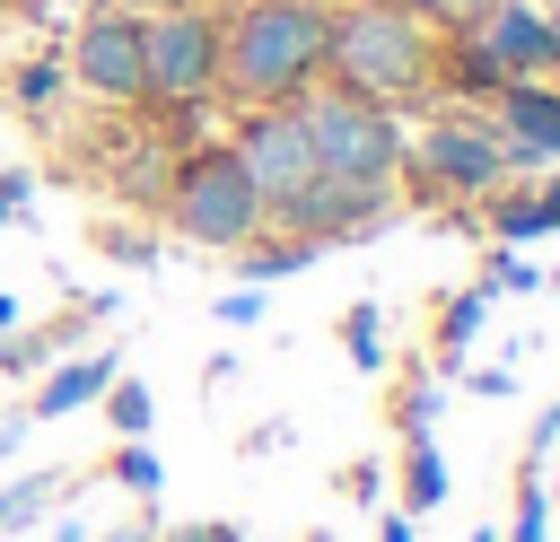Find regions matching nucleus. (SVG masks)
I'll return each instance as SVG.
<instances>
[{
    "label": "nucleus",
    "instance_id": "nucleus-1",
    "mask_svg": "<svg viewBox=\"0 0 560 542\" xmlns=\"http://www.w3.org/2000/svg\"><path fill=\"white\" fill-rule=\"evenodd\" d=\"M324 79L359 87L376 105H429L438 96V35L394 0H341V9H324Z\"/></svg>",
    "mask_w": 560,
    "mask_h": 542
},
{
    "label": "nucleus",
    "instance_id": "nucleus-2",
    "mask_svg": "<svg viewBox=\"0 0 560 542\" xmlns=\"http://www.w3.org/2000/svg\"><path fill=\"white\" fill-rule=\"evenodd\" d=\"M219 87L236 105H298L324 87V9L315 0H245L219 26Z\"/></svg>",
    "mask_w": 560,
    "mask_h": 542
},
{
    "label": "nucleus",
    "instance_id": "nucleus-3",
    "mask_svg": "<svg viewBox=\"0 0 560 542\" xmlns=\"http://www.w3.org/2000/svg\"><path fill=\"white\" fill-rule=\"evenodd\" d=\"M298 122L315 140V166L332 184H359V192H402V122L394 105L359 96V87H306L298 96Z\"/></svg>",
    "mask_w": 560,
    "mask_h": 542
},
{
    "label": "nucleus",
    "instance_id": "nucleus-4",
    "mask_svg": "<svg viewBox=\"0 0 560 542\" xmlns=\"http://www.w3.org/2000/svg\"><path fill=\"white\" fill-rule=\"evenodd\" d=\"M508 184V149L490 131V114H472L464 96L420 122V140H402V192L411 201H481Z\"/></svg>",
    "mask_w": 560,
    "mask_h": 542
},
{
    "label": "nucleus",
    "instance_id": "nucleus-5",
    "mask_svg": "<svg viewBox=\"0 0 560 542\" xmlns=\"http://www.w3.org/2000/svg\"><path fill=\"white\" fill-rule=\"evenodd\" d=\"M236 166H245V184L262 192V227H280V236H298V219H306V201H315V184H324V166H315V140H306V122H298V105H245V122H236Z\"/></svg>",
    "mask_w": 560,
    "mask_h": 542
},
{
    "label": "nucleus",
    "instance_id": "nucleus-6",
    "mask_svg": "<svg viewBox=\"0 0 560 542\" xmlns=\"http://www.w3.org/2000/svg\"><path fill=\"white\" fill-rule=\"evenodd\" d=\"M166 219H175V236H184V245L236 254V245H254V236H262V192L245 184L236 149H228V140H210V149H192V157L175 166V184H166Z\"/></svg>",
    "mask_w": 560,
    "mask_h": 542
},
{
    "label": "nucleus",
    "instance_id": "nucleus-7",
    "mask_svg": "<svg viewBox=\"0 0 560 542\" xmlns=\"http://www.w3.org/2000/svg\"><path fill=\"white\" fill-rule=\"evenodd\" d=\"M201 96H219V17L149 9L140 17V105H201Z\"/></svg>",
    "mask_w": 560,
    "mask_h": 542
},
{
    "label": "nucleus",
    "instance_id": "nucleus-8",
    "mask_svg": "<svg viewBox=\"0 0 560 542\" xmlns=\"http://www.w3.org/2000/svg\"><path fill=\"white\" fill-rule=\"evenodd\" d=\"M140 17L149 9H88L79 35L61 44V70L96 96V105H140Z\"/></svg>",
    "mask_w": 560,
    "mask_h": 542
},
{
    "label": "nucleus",
    "instance_id": "nucleus-9",
    "mask_svg": "<svg viewBox=\"0 0 560 542\" xmlns=\"http://www.w3.org/2000/svg\"><path fill=\"white\" fill-rule=\"evenodd\" d=\"M464 35L481 44V61L499 79H560V35H551V17L534 0H490Z\"/></svg>",
    "mask_w": 560,
    "mask_h": 542
},
{
    "label": "nucleus",
    "instance_id": "nucleus-10",
    "mask_svg": "<svg viewBox=\"0 0 560 542\" xmlns=\"http://www.w3.org/2000/svg\"><path fill=\"white\" fill-rule=\"evenodd\" d=\"M490 131L508 149V175H542L560 157V79H508L490 96Z\"/></svg>",
    "mask_w": 560,
    "mask_h": 542
},
{
    "label": "nucleus",
    "instance_id": "nucleus-11",
    "mask_svg": "<svg viewBox=\"0 0 560 542\" xmlns=\"http://www.w3.org/2000/svg\"><path fill=\"white\" fill-rule=\"evenodd\" d=\"M114 376H122V350H70V358H52V367L35 376L26 420H70V411H88Z\"/></svg>",
    "mask_w": 560,
    "mask_h": 542
},
{
    "label": "nucleus",
    "instance_id": "nucleus-12",
    "mask_svg": "<svg viewBox=\"0 0 560 542\" xmlns=\"http://www.w3.org/2000/svg\"><path fill=\"white\" fill-rule=\"evenodd\" d=\"M481 210H490V236H499V245L560 236V227H551V210H542V192H516V184H499V192H481Z\"/></svg>",
    "mask_w": 560,
    "mask_h": 542
},
{
    "label": "nucleus",
    "instance_id": "nucleus-13",
    "mask_svg": "<svg viewBox=\"0 0 560 542\" xmlns=\"http://www.w3.org/2000/svg\"><path fill=\"white\" fill-rule=\"evenodd\" d=\"M315 254H324L315 236H280V227H271V236L236 245V271H245V288H262V280H289V271H306Z\"/></svg>",
    "mask_w": 560,
    "mask_h": 542
},
{
    "label": "nucleus",
    "instance_id": "nucleus-14",
    "mask_svg": "<svg viewBox=\"0 0 560 542\" xmlns=\"http://www.w3.org/2000/svg\"><path fill=\"white\" fill-rule=\"evenodd\" d=\"M446 507V455L429 437H402V516H438Z\"/></svg>",
    "mask_w": 560,
    "mask_h": 542
},
{
    "label": "nucleus",
    "instance_id": "nucleus-15",
    "mask_svg": "<svg viewBox=\"0 0 560 542\" xmlns=\"http://www.w3.org/2000/svg\"><path fill=\"white\" fill-rule=\"evenodd\" d=\"M481 315H490V280H472V288H455V297H446V315H438V367H464V350H472Z\"/></svg>",
    "mask_w": 560,
    "mask_h": 542
},
{
    "label": "nucleus",
    "instance_id": "nucleus-16",
    "mask_svg": "<svg viewBox=\"0 0 560 542\" xmlns=\"http://www.w3.org/2000/svg\"><path fill=\"white\" fill-rule=\"evenodd\" d=\"M61 490H70V472H52V463H44V472H18V481L0 490V542H9V533H26Z\"/></svg>",
    "mask_w": 560,
    "mask_h": 542
},
{
    "label": "nucleus",
    "instance_id": "nucleus-17",
    "mask_svg": "<svg viewBox=\"0 0 560 542\" xmlns=\"http://www.w3.org/2000/svg\"><path fill=\"white\" fill-rule=\"evenodd\" d=\"M61 87H70L61 52H35V61H18V79H9V96H18L26 114H52V105H61Z\"/></svg>",
    "mask_w": 560,
    "mask_h": 542
},
{
    "label": "nucleus",
    "instance_id": "nucleus-18",
    "mask_svg": "<svg viewBox=\"0 0 560 542\" xmlns=\"http://www.w3.org/2000/svg\"><path fill=\"white\" fill-rule=\"evenodd\" d=\"M105 481H122V490H131V498H140V507H149V498H158V481H166V472H158V455H149V437H122V446H114V455H105Z\"/></svg>",
    "mask_w": 560,
    "mask_h": 542
},
{
    "label": "nucleus",
    "instance_id": "nucleus-19",
    "mask_svg": "<svg viewBox=\"0 0 560 542\" xmlns=\"http://www.w3.org/2000/svg\"><path fill=\"white\" fill-rule=\"evenodd\" d=\"M52 358H61L52 323H35V332H26V323H18V332H0V376H44Z\"/></svg>",
    "mask_w": 560,
    "mask_h": 542
},
{
    "label": "nucleus",
    "instance_id": "nucleus-20",
    "mask_svg": "<svg viewBox=\"0 0 560 542\" xmlns=\"http://www.w3.org/2000/svg\"><path fill=\"white\" fill-rule=\"evenodd\" d=\"M96 402H105V420H114L122 437H149V420H158V402H149V385H140V376H114Z\"/></svg>",
    "mask_w": 560,
    "mask_h": 542
},
{
    "label": "nucleus",
    "instance_id": "nucleus-21",
    "mask_svg": "<svg viewBox=\"0 0 560 542\" xmlns=\"http://www.w3.org/2000/svg\"><path fill=\"white\" fill-rule=\"evenodd\" d=\"M499 542H551V490H542V472H516V525Z\"/></svg>",
    "mask_w": 560,
    "mask_h": 542
},
{
    "label": "nucleus",
    "instance_id": "nucleus-22",
    "mask_svg": "<svg viewBox=\"0 0 560 542\" xmlns=\"http://www.w3.org/2000/svg\"><path fill=\"white\" fill-rule=\"evenodd\" d=\"M341 350H350V367H385V315H376L368 297L341 315Z\"/></svg>",
    "mask_w": 560,
    "mask_h": 542
},
{
    "label": "nucleus",
    "instance_id": "nucleus-23",
    "mask_svg": "<svg viewBox=\"0 0 560 542\" xmlns=\"http://www.w3.org/2000/svg\"><path fill=\"white\" fill-rule=\"evenodd\" d=\"M394 9H411V17L429 26V35H464V26H472V17L490 9V0H394Z\"/></svg>",
    "mask_w": 560,
    "mask_h": 542
},
{
    "label": "nucleus",
    "instance_id": "nucleus-24",
    "mask_svg": "<svg viewBox=\"0 0 560 542\" xmlns=\"http://www.w3.org/2000/svg\"><path fill=\"white\" fill-rule=\"evenodd\" d=\"M438 402H446L438 385H411V393L394 402V428H402V437H429V420H438Z\"/></svg>",
    "mask_w": 560,
    "mask_h": 542
},
{
    "label": "nucleus",
    "instance_id": "nucleus-25",
    "mask_svg": "<svg viewBox=\"0 0 560 542\" xmlns=\"http://www.w3.org/2000/svg\"><path fill=\"white\" fill-rule=\"evenodd\" d=\"M560 446V402H542L534 411V428H525V455H516V472H542V455Z\"/></svg>",
    "mask_w": 560,
    "mask_h": 542
},
{
    "label": "nucleus",
    "instance_id": "nucleus-26",
    "mask_svg": "<svg viewBox=\"0 0 560 542\" xmlns=\"http://www.w3.org/2000/svg\"><path fill=\"white\" fill-rule=\"evenodd\" d=\"M26 210H35V175L26 166H0V227H18Z\"/></svg>",
    "mask_w": 560,
    "mask_h": 542
},
{
    "label": "nucleus",
    "instance_id": "nucleus-27",
    "mask_svg": "<svg viewBox=\"0 0 560 542\" xmlns=\"http://www.w3.org/2000/svg\"><path fill=\"white\" fill-rule=\"evenodd\" d=\"M464 393H481V402H508V393H516V367H508V358H490V367H464Z\"/></svg>",
    "mask_w": 560,
    "mask_h": 542
},
{
    "label": "nucleus",
    "instance_id": "nucleus-28",
    "mask_svg": "<svg viewBox=\"0 0 560 542\" xmlns=\"http://www.w3.org/2000/svg\"><path fill=\"white\" fill-rule=\"evenodd\" d=\"M490 288H542V271H534V262L508 245V254H490Z\"/></svg>",
    "mask_w": 560,
    "mask_h": 542
},
{
    "label": "nucleus",
    "instance_id": "nucleus-29",
    "mask_svg": "<svg viewBox=\"0 0 560 542\" xmlns=\"http://www.w3.org/2000/svg\"><path fill=\"white\" fill-rule=\"evenodd\" d=\"M376 490H385V472H376V463H350V472H341V498H359V507H376Z\"/></svg>",
    "mask_w": 560,
    "mask_h": 542
},
{
    "label": "nucleus",
    "instance_id": "nucleus-30",
    "mask_svg": "<svg viewBox=\"0 0 560 542\" xmlns=\"http://www.w3.org/2000/svg\"><path fill=\"white\" fill-rule=\"evenodd\" d=\"M254 315H262V288H228L219 297V323H254Z\"/></svg>",
    "mask_w": 560,
    "mask_h": 542
},
{
    "label": "nucleus",
    "instance_id": "nucleus-31",
    "mask_svg": "<svg viewBox=\"0 0 560 542\" xmlns=\"http://www.w3.org/2000/svg\"><path fill=\"white\" fill-rule=\"evenodd\" d=\"M149 542H236V525H166V533H149Z\"/></svg>",
    "mask_w": 560,
    "mask_h": 542
},
{
    "label": "nucleus",
    "instance_id": "nucleus-32",
    "mask_svg": "<svg viewBox=\"0 0 560 542\" xmlns=\"http://www.w3.org/2000/svg\"><path fill=\"white\" fill-rule=\"evenodd\" d=\"M26 428H35V420H26V402H18V411H0V463L26 446Z\"/></svg>",
    "mask_w": 560,
    "mask_h": 542
},
{
    "label": "nucleus",
    "instance_id": "nucleus-33",
    "mask_svg": "<svg viewBox=\"0 0 560 542\" xmlns=\"http://www.w3.org/2000/svg\"><path fill=\"white\" fill-rule=\"evenodd\" d=\"M271 446H289V420H262V428L245 437V455H271Z\"/></svg>",
    "mask_w": 560,
    "mask_h": 542
},
{
    "label": "nucleus",
    "instance_id": "nucleus-34",
    "mask_svg": "<svg viewBox=\"0 0 560 542\" xmlns=\"http://www.w3.org/2000/svg\"><path fill=\"white\" fill-rule=\"evenodd\" d=\"M376 542H420V533H411V516H385V525H376Z\"/></svg>",
    "mask_w": 560,
    "mask_h": 542
},
{
    "label": "nucleus",
    "instance_id": "nucleus-35",
    "mask_svg": "<svg viewBox=\"0 0 560 542\" xmlns=\"http://www.w3.org/2000/svg\"><path fill=\"white\" fill-rule=\"evenodd\" d=\"M542 192V210H551V227H560V157H551V184H534Z\"/></svg>",
    "mask_w": 560,
    "mask_h": 542
},
{
    "label": "nucleus",
    "instance_id": "nucleus-36",
    "mask_svg": "<svg viewBox=\"0 0 560 542\" xmlns=\"http://www.w3.org/2000/svg\"><path fill=\"white\" fill-rule=\"evenodd\" d=\"M149 533H158V525L140 516V525H114V533H96V542H149Z\"/></svg>",
    "mask_w": 560,
    "mask_h": 542
},
{
    "label": "nucleus",
    "instance_id": "nucleus-37",
    "mask_svg": "<svg viewBox=\"0 0 560 542\" xmlns=\"http://www.w3.org/2000/svg\"><path fill=\"white\" fill-rule=\"evenodd\" d=\"M0 332H18V297L9 288H0Z\"/></svg>",
    "mask_w": 560,
    "mask_h": 542
},
{
    "label": "nucleus",
    "instance_id": "nucleus-38",
    "mask_svg": "<svg viewBox=\"0 0 560 542\" xmlns=\"http://www.w3.org/2000/svg\"><path fill=\"white\" fill-rule=\"evenodd\" d=\"M140 9H210V0H140Z\"/></svg>",
    "mask_w": 560,
    "mask_h": 542
},
{
    "label": "nucleus",
    "instance_id": "nucleus-39",
    "mask_svg": "<svg viewBox=\"0 0 560 542\" xmlns=\"http://www.w3.org/2000/svg\"><path fill=\"white\" fill-rule=\"evenodd\" d=\"M534 9H542V17H551V35H560V0H534Z\"/></svg>",
    "mask_w": 560,
    "mask_h": 542
},
{
    "label": "nucleus",
    "instance_id": "nucleus-40",
    "mask_svg": "<svg viewBox=\"0 0 560 542\" xmlns=\"http://www.w3.org/2000/svg\"><path fill=\"white\" fill-rule=\"evenodd\" d=\"M472 542H499V525H481V533H472Z\"/></svg>",
    "mask_w": 560,
    "mask_h": 542
},
{
    "label": "nucleus",
    "instance_id": "nucleus-41",
    "mask_svg": "<svg viewBox=\"0 0 560 542\" xmlns=\"http://www.w3.org/2000/svg\"><path fill=\"white\" fill-rule=\"evenodd\" d=\"M306 542H332V533H306Z\"/></svg>",
    "mask_w": 560,
    "mask_h": 542
},
{
    "label": "nucleus",
    "instance_id": "nucleus-42",
    "mask_svg": "<svg viewBox=\"0 0 560 542\" xmlns=\"http://www.w3.org/2000/svg\"><path fill=\"white\" fill-rule=\"evenodd\" d=\"M236 542H245V533H236Z\"/></svg>",
    "mask_w": 560,
    "mask_h": 542
}]
</instances>
